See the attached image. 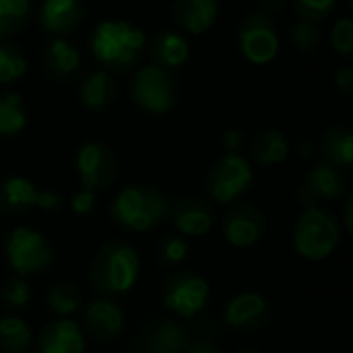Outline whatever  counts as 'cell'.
Listing matches in <instances>:
<instances>
[{
    "label": "cell",
    "mask_w": 353,
    "mask_h": 353,
    "mask_svg": "<svg viewBox=\"0 0 353 353\" xmlns=\"http://www.w3.org/2000/svg\"><path fill=\"white\" fill-rule=\"evenodd\" d=\"M38 353H85L81 326L71 318L50 322L38 339Z\"/></svg>",
    "instance_id": "ac0fdd59"
},
{
    "label": "cell",
    "mask_w": 353,
    "mask_h": 353,
    "mask_svg": "<svg viewBox=\"0 0 353 353\" xmlns=\"http://www.w3.org/2000/svg\"><path fill=\"white\" fill-rule=\"evenodd\" d=\"M266 229L264 214L248 204L235 206L223 221V235L235 248H250L254 245Z\"/></svg>",
    "instance_id": "9a60e30c"
},
{
    "label": "cell",
    "mask_w": 353,
    "mask_h": 353,
    "mask_svg": "<svg viewBox=\"0 0 353 353\" xmlns=\"http://www.w3.org/2000/svg\"><path fill=\"white\" fill-rule=\"evenodd\" d=\"M334 88L341 94H353V67H341L334 73Z\"/></svg>",
    "instance_id": "8d00e7d4"
},
{
    "label": "cell",
    "mask_w": 353,
    "mask_h": 353,
    "mask_svg": "<svg viewBox=\"0 0 353 353\" xmlns=\"http://www.w3.org/2000/svg\"><path fill=\"white\" fill-rule=\"evenodd\" d=\"M7 262L17 276L42 274L54 260V250L46 235L34 227L19 225L5 239Z\"/></svg>",
    "instance_id": "277c9868"
},
{
    "label": "cell",
    "mask_w": 353,
    "mask_h": 353,
    "mask_svg": "<svg viewBox=\"0 0 353 353\" xmlns=\"http://www.w3.org/2000/svg\"><path fill=\"white\" fill-rule=\"evenodd\" d=\"M221 0H174L172 19L183 32L202 36L216 23Z\"/></svg>",
    "instance_id": "2e32d148"
},
{
    "label": "cell",
    "mask_w": 353,
    "mask_h": 353,
    "mask_svg": "<svg viewBox=\"0 0 353 353\" xmlns=\"http://www.w3.org/2000/svg\"><path fill=\"white\" fill-rule=\"evenodd\" d=\"M32 347V328L19 316L0 318V349L5 353H28Z\"/></svg>",
    "instance_id": "4316f807"
},
{
    "label": "cell",
    "mask_w": 353,
    "mask_h": 353,
    "mask_svg": "<svg viewBox=\"0 0 353 353\" xmlns=\"http://www.w3.org/2000/svg\"><path fill=\"white\" fill-rule=\"evenodd\" d=\"M293 7L301 21L316 23L332 13L336 0H293Z\"/></svg>",
    "instance_id": "836d02e7"
},
{
    "label": "cell",
    "mask_w": 353,
    "mask_h": 353,
    "mask_svg": "<svg viewBox=\"0 0 353 353\" xmlns=\"http://www.w3.org/2000/svg\"><path fill=\"white\" fill-rule=\"evenodd\" d=\"M322 154L332 166H353V131L334 127L322 137Z\"/></svg>",
    "instance_id": "d4e9b609"
},
{
    "label": "cell",
    "mask_w": 353,
    "mask_h": 353,
    "mask_svg": "<svg viewBox=\"0 0 353 353\" xmlns=\"http://www.w3.org/2000/svg\"><path fill=\"white\" fill-rule=\"evenodd\" d=\"M83 322H85L88 332L94 334L96 339L114 341L123 332L125 314L114 301H110L106 297H98L88 303V307L83 312Z\"/></svg>",
    "instance_id": "e0dca14e"
},
{
    "label": "cell",
    "mask_w": 353,
    "mask_h": 353,
    "mask_svg": "<svg viewBox=\"0 0 353 353\" xmlns=\"http://www.w3.org/2000/svg\"><path fill=\"white\" fill-rule=\"evenodd\" d=\"M148 52H150L152 65L170 71L176 67H183L190 61L192 46L183 34L174 32V30H160L150 40Z\"/></svg>",
    "instance_id": "d6986e66"
},
{
    "label": "cell",
    "mask_w": 353,
    "mask_h": 353,
    "mask_svg": "<svg viewBox=\"0 0 353 353\" xmlns=\"http://www.w3.org/2000/svg\"><path fill=\"white\" fill-rule=\"evenodd\" d=\"M32 17V0H0V40L23 32Z\"/></svg>",
    "instance_id": "83f0119b"
},
{
    "label": "cell",
    "mask_w": 353,
    "mask_h": 353,
    "mask_svg": "<svg viewBox=\"0 0 353 353\" xmlns=\"http://www.w3.org/2000/svg\"><path fill=\"white\" fill-rule=\"evenodd\" d=\"M349 7H351V9H353V0H349Z\"/></svg>",
    "instance_id": "ee69618b"
},
{
    "label": "cell",
    "mask_w": 353,
    "mask_h": 353,
    "mask_svg": "<svg viewBox=\"0 0 353 353\" xmlns=\"http://www.w3.org/2000/svg\"><path fill=\"white\" fill-rule=\"evenodd\" d=\"M264 9L270 11V13H279V11L283 9V3H281V0H266V3H264Z\"/></svg>",
    "instance_id": "60d3db41"
},
{
    "label": "cell",
    "mask_w": 353,
    "mask_h": 353,
    "mask_svg": "<svg viewBox=\"0 0 353 353\" xmlns=\"http://www.w3.org/2000/svg\"><path fill=\"white\" fill-rule=\"evenodd\" d=\"M46 303L48 307L61 316V318H71L73 314H77V310L81 307V293L73 283H57L48 295H46Z\"/></svg>",
    "instance_id": "f546056e"
},
{
    "label": "cell",
    "mask_w": 353,
    "mask_h": 353,
    "mask_svg": "<svg viewBox=\"0 0 353 353\" xmlns=\"http://www.w3.org/2000/svg\"><path fill=\"white\" fill-rule=\"evenodd\" d=\"M339 243V221L324 208H305L293 231V245L307 260H324Z\"/></svg>",
    "instance_id": "5b68a950"
},
{
    "label": "cell",
    "mask_w": 353,
    "mask_h": 353,
    "mask_svg": "<svg viewBox=\"0 0 353 353\" xmlns=\"http://www.w3.org/2000/svg\"><path fill=\"white\" fill-rule=\"evenodd\" d=\"M225 324L233 330H254L268 318V303L258 293H239L225 307Z\"/></svg>",
    "instance_id": "44dd1931"
},
{
    "label": "cell",
    "mask_w": 353,
    "mask_h": 353,
    "mask_svg": "<svg viewBox=\"0 0 353 353\" xmlns=\"http://www.w3.org/2000/svg\"><path fill=\"white\" fill-rule=\"evenodd\" d=\"M330 46L341 57H353V17H341L332 23L328 34Z\"/></svg>",
    "instance_id": "1f68e13d"
},
{
    "label": "cell",
    "mask_w": 353,
    "mask_h": 353,
    "mask_svg": "<svg viewBox=\"0 0 353 353\" xmlns=\"http://www.w3.org/2000/svg\"><path fill=\"white\" fill-rule=\"evenodd\" d=\"M28 59L9 40H0V85H11L26 77Z\"/></svg>",
    "instance_id": "f1b7e54d"
},
{
    "label": "cell",
    "mask_w": 353,
    "mask_h": 353,
    "mask_svg": "<svg viewBox=\"0 0 353 353\" xmlns=\"http://www.w3.org/2000/svg\"><path fill=\"white\" fill-rule=\"evenodd\" d=\"M289 40L299 52H312L320 44V30L310 21H295L289 30Z\"/></svg>",
    "instance_id": "d6a6232c"
},
{
    "label": "cell",
    "mask_w": 353,
    "mask_h": 353,
    "mask_svg": "<svg viewBox=\"0 0 353 353\" xmlns=\"http://www.w3.org/2000/svg\"><path fill=\"white\" fill-rule=\"evenodd\" d=\"M254 172L248 158L237 152H227L214 162L208 174V194L219 204H231L250 190Z\"/></svg>",
    "instance_id": "9c48e42d"
},
{
    "label": "cell",
    "mask_w": 353,
    "mask_h": 353,
    "mask_svg": "<svg viewBox=\"0 0 353 353\" xmlns=\"http://www.w3.org/2000/svg\"><path fill=\"white\" fill-rule=\"evenodd\" d=\"M30 299H32V287L23 276H13L0 287V301L11 310L26 307Z\"/></svg>",
    "instance_id": "4dcf8cb0"
},
{
    "label": "cell",
    "mask_w": 353,
    "mask_h": 353,
    "mask_svg": "<svg viewBox=\"0 0 353 353\" xmlns=\"http://www.w3.org/2000/svg\"><path fill=\"white\" fill-rule=\"evenodd\" d=\"M287 154H289V143H287L285 135L276 129L264 131L252 143V156L262 166H274V164L283 162L287 158Z\"/></svg>",
    "instance_id": "484cf974"
},
{
    "label": "cell",
    "mask_w": 353,
    "mask_h": 353,
    "mask_svg": "<svg viewBox=\"0 0 353 353\" xmlns=\"http://www.w3.org/2000/svg\"><path fill=\"white\" fill-rule=\"evenodd\" d=\"M345 176L343 172L332 164H316L305 181L297 190V198L305 208H314L318 200H334L345 194Z\"/></svg>",
    "instance_id": "4fadbf2b"
},
{
    "label": "cell",
    "mask_w": 353,
    "mask_h": 353,
    "mask_svg": "<svg viewBox=\"0 0 353 353\" xmlns=\"http://www.w3.org/2000/svg\"><path fill=\"white\" fill-rule=\"evenodd\" d=\"M190 345L188 328L176 320H160L141 336L143 353H185Z\"/></svg>",
    "instance_id": "ffe728a7"
},
{
    "label": "cell",
    "mask_w": 353,
    "mask_h": 353,
    "mask_svg": "<svg viewBox=\"0 0 353 353\" xmlns=\"http://www.w3.org/2000/svg\"><path fill=\"white\" fill-rule=\"evenodd\" d=\"M28 125V110L21 94H0V137H15Z\"/></svg>",
    "instance_id": "cb8c5ba5"
},
{
    "label": "cell",
    "mask_w": 353,
    "mask_h": 353,
    "mask_svg": "<svg viewBox=\"0 0 353 353\" xmlns=\"http://www.w3.org/2000/svg\"><path fill=\"white\" fill-rule=\"evenodd\" d=\"M133 104L150 114H164L174 106L176 88L170 71L156 65H143L135 71L129 83Z\"/></svg>",
    "instance_id": "8992f818"
},
{
    "label": "cell",
    "mask_w": 353,
    "mask_h": 353,
    "mask_svg": "<svg viewBox=\"0 0 353 353\" xmlns=\"http://www.w3.org/2000/svg\"><path fill=\"white\" fill-rule=\"evenodd\" d=\"M241 141H243V137H241V133H239L237 129H227V131L223 133V145H225L229 152H237V150L241 148Z\"/></svg>",
    "instance_id": "74e56055"
},
{
    "label": "cell",
    "mask_w": 353,
    "mask_h": 353,
    "mask_svg": "<svg viewBox=\"0 0 353 353\" xmlns=\"http://www.w3.org/2000/svg\"><path fill=\"white\" fill-rule=\"evenodd\" d=\"M190 254V243L181 235H168L160 243V258L164 264H181Z\"/></svg>",
    "instance_id": "e575fe53"
},
{
    "label": "cell",
    "mask_w": 353,
    "mask_h": 353,
    "mask_svg": "<svg viewBox=\"0 0 353 353\" xmlns=\"http://www.w3.org/2000/svg\"><path fill=\"white\" fill-rule=\"evenodd\" d=\"M185 353H223L216 345H212L210 341H196L188 347Z\"/></svg>",
    "instance_id": "f35d334b"
},
{
    "label": "cell",
    "mask_w": 353,
    "mask_h": 353,
    "mask_svg": "<svg viewBox=\"0 0 353 353\" xmlns=\"http://www.w3.org/2000/svg\"><path fill=\"white\" fill-rule=\"evenodd\" d=\"M75 168H77L81 190H90L98 194L100 190L108 188L114 181L119 164L114 152L108 145L100 141H85L77 150Z\"/></svg>",
    "instance_id": "8fae6325"
},
{
    "label": "cell",
    "mask_w": 353,
    "mask_h": 353,
    "mask_svg": "<svg viewBox=\"0 0 353 353\" xmlns=\"http://www.w3.org/2000/svg\"><path fill=\"white\" fill-rule=\"evenodd\" d=\"M310 154H312V145L301 143V145H299V156H301V158H307Z\"/></svg>",
    "instance_id": "b9f144b4"
},
{
    "label": "cell",
    "mask_w": 353,
    "mask_h": 353,
    "mask_svg": "<svg viewBox=\"0 0 353 353\" xmlns=\"http://www.w3.org/2000/svg\"><path fill=\"white\" fill-rule=\"evenodd\" d=\"M210 299V285L194 272H174L162 287V305L183 320L198 316Z\"/></svg>",
    "instance_id": "ba28073f"
},
{
    "label": "cell",
    "mask_w": 353,
    "mask_h": 353,
    "mask_svg": "<svg viewBox=\"0 0 353 353\" xmlns=\"http://www.w3.org/2000/svg\"><path fill=\"white\" fill-rule=\"evenodd\" d=\"M139 276V256L125 241L104 243L92 264L90 281L104 295H123L133 289Z\"/></svg>",
    "instance_id": "3957f363"
},
{
    "label": "cell",
    "mask_w": 353,
    "mask_h": 353,
    "mask_svg": "<svg viewBox=\"0 0 353 353\" xmlns=\"http://www.w3.org/2000/svg\"><path fill=\"white\" fill-rule=\"evenodd\" d=\"M168 212H170L168 198L154 185H145V183L123 188L110 204L112 221L135 233L152 231L154 227H158L162 221L168 219Z\"/></svg>",
    "instance_id": "7a4b0ae2"
},
{
    "label": "cell",
    "mask_w": 353,
    "mask_h": 353,
    "mask_svg": "<svg viewBox=\"0 0 353 353\" xmlns=\"http://www.w3.org/2000/svg\"><path fill=\"white\" fill-rule=\"evenodd\" d=\"M117 98V83L108 71H94L79 83V104L88 110H104Z\"/></svg>",
    "instance_id": "603a6c76"
},
{
    "label": "cell",
    "mask_w": 353,
    "mask_h": 353,
    "mask_svg": "<svg viewBox=\"0 0 353 353\" xmlns=\"http://www.w3.org/2000/svg\"><path fill=\"white\" fill-rule=\"evenodd\" d=\"M237 44L241 57L250 65H268L276 59L281 50V38L276 26L268 13L248 15L237 30Z\"/></svg>",
    "instance_id": "52a82bcc"
},
{
    "label": "cell",
    "mask_w": 353,
    "mask_h": 353,
    "mask_svg": "<svg viewBox=\"0 0 353 353\" xmlns=\"http://www.w3.org/2000/svg\"><path fill=\"white\" fill-rule=\"evenodd\" d=\"M63 206V198L52 190H40L28 176H7L0 181V210L23 212V210H44L52 212Z\"/></svg>",
    "instance_id": "30bf717a"
},
{
    "label": "cell",
    "mask_w": 353,
    "mask_h": 353,
    "mask_svg": "<svg viewBox=\"0 0 353 353\" xmlns=\"http://www.w3.org/2000/svg\"><path fill=\"white\" fill-rule=\"evenodd\" d=\"M237 353H260L258 349H252V347H243V349H239Z\"/></svg>",
    "instance_id": "7bdbcfd3"
},
{
    "label": "cell",
    "mask_w": 353,
    "mask_h": 353,
    "mask_svg": "<svg viewBox=\"0 0 353 353\" xmlns=\"http://www.w3.org/2000/svg\"><path fill=\"white\" fill-rule=\"evenodd\" d=\"M345 225H347V231L353 235V196L349 198L347 208H345Z\"/></svg>",
    "instance_id": "ab89813d"
},
{
    "label": "cell",
    "mask_w": 353,
    "mask_h": 353,
    "mask_svg": "<svg viewBox=\"0 0 353 353\" xmlns=\"http://www.w3.org/2000/svg\"><path fill=\"white\" fill-rule=\"evenodd\" d=\"M71 210L79 216H85L94 210L96 206V192H90V190H79L71 196Z\"/></svg>",
    "instance_id": "d590c367"
},
{
    "label": "cell",
    "mask_w": 353,
    "mask_h": 353,
    "mask_svg": "<svg viewBox=\"0 0 353 353\" xmlns=\"http://www.w3.org/2000/svg\"><path fill=\"white\" fill-rule=\"evenodd\" d=\"M42 63L52 79H69L81 67V52L67 38H50L44 46Z\"/></svg>",
    "instance_id": "7402d4cb"
},
{
    "label": "cell",
    "mask_w": 353,
    "mask_h": 353,
    "mask_svg": "<svg viewBox=\"0 0 353 353\" xmlns=\"http://www.w3.org/2000/svg\"><path fill=\"white\" fill-rule=\"evenodd\" d=\"M168 219L181 237H204L214 227V214L210 206L200 198H183L170 204Z\"/></svg>",
    "instance_id": "5bb4252c"
},
{
    "label": "cell",
    "mask_w": 353,
    "mask_h": 353,
    "mask_svg": "<svg viewBox=\"0 0 353 353\" xmlns=\"http://www.w3.org/2000/svg\"><path fill=\"white\" fill-rule=\"evenodd\" d=\"M148 48L145 34L125 19H104L90 36V50L104 71L127 73L135 69Z\"/></svg>",
    "instance_id": "6da1fadb"
},
{
    "label": "cell",
    "mask_w": 353,
    "mask_h": 353,
    "mask_svg": "<svg viewBox=\"0 0 353 353\" xmlns=\"http://www.w3.org/2000/svg\"><path fill=\"white\" fill-rule=\"evenodd\" d=\"M85 19L81 0H42L38 7V23L48 38H65L73 34Z\"/></svg>",
    "instance_id": "7c38bea8"
}]
</instances>
